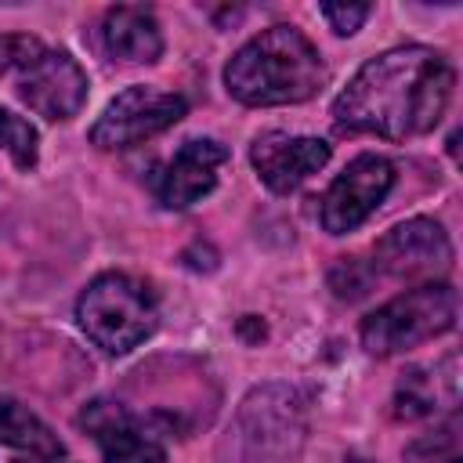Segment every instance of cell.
I'll return each instance as SVG.
<instances>
[{
	"mask_svg": "<svg viewBox=\"0 0 463 463\" xmlns=\"http://www.w3.org/2000/svg\"><path fill=\"white\" fill-rule=\"evenodd\" d=\"M459 293L449 282H423L362 322V344L369 354H398L423 340H434L456 326Z\"/></svg>",
	"mask_w": 463,
	"mask_h": 463,
	"instance_id": "obj_4",
	"label": "cell"
},
{
	"mask_svg": "<svg viewBox=\"0 0 463 463\" xmlns=\"http://www.w3.org/2000/svg\"><path fill=\"white\" fill-rule=\"evenodd\" d=\"M87 72L65 51H43L22 69V101L43 119H72L87 101Z\"/></svg>",
	"mask_w": 463,
	"mask_h": 463,
	"instance_id": "obj_8",
	"label": "cell"
},
{
	"mask_svg": "<svg viewBox=\"0 0 463 463\" xmlns=\"http://www.w3.org/2000/svg\"><path fill=\"white\" fill-rule=\"evenodd\" d=\"M228 159V148L213 137H192L184 141L174 159H166L156 177H152V192L166 210H184L192 203H199L213 184H217V166Z\"/></svg>",
	"mask_w": 463,
	"mask_h": 463,
	"instance_id": "obj_10",
	"label": "cell"
},
{
	"mask_svg": "<svg viewBox=\"0 0 463 463\" xmlns=\"http://www.w3.org/2000/svg\"><path fill=\"white\" fill-rule=\"evenodd\" d=\"M43 54V47H40V40H33V36H4L0 33V76L11 69V65H29L33 58H40Z\"/></svg>",
	"mask_w": 463,
	"mask_h": 463,
	"instance_id": "obj_18",
	"label": "cell"
},
{
	"mask_svg": "<svg viewBox=\"0 0 463 463\" xmlns=\"http://www.w3.org/2000/svg\"><path fill=\"white\" fill-rule=\"evenodd\" d=\"M80 427H87L101 449L105 463H163V441L159 434L130 416L119 402L98 398L80 412Z\"/></svg>",
	"mask_w": 463,
	"mask_h": 463,
	"instance_id": "obj_9",
	"label": "cell"
},
{
	"mask_svg": "<svg viewBox=\"0 0 463 463\" xmlns=\"http://www.w3.org/2000/svg\"><path fill=\"white\" fill-rule=\"evenodd\" d=\"M373 257H376L380 271L398 275V279H416V275L445 271L452 260V246H449V235L441 232L438 221L412 217V221L391 228L376 242Z\"/></svg>",
	"mask_w": 463,
	"mask_h": 463,
	"instance_id": "obj_11",
	"label": "cell"
},
{
	"mask_svg": "<svg viewBox=\"0 0 463 463\" xmlns=\"http://www.w3.org/2000/svg\"><path fill=\"white\" fill-rule=\"evenodd\" d=\"M430 463H434V459H430ZM438 463H459V459H456V456H445V459H438Z\"/></svg>",
	"mask_w": 463,
	"mask_h": 463,
	"instance_id": "obj_19",
	"label": "cell"
},
{
	"mask_svg": "<svg viewBox=\"0 0 463 463\" xmlns=\"http://www.w3.org/2000/svg\"><path fill=\"white\" fill-rule=\"evenodd\" d=\"M76 318L83 326V333L109 354H127L134 351L145 336H152L156 329V297L152 289L123 271H109L98 275L80 304H76Z\"/></svg>",
	"mask_w": 463,
	"mask_h": 463,
	"instance_id": "obj_3",
	"label": "cell"
},
{
	"mask_svg": "<svg viewBox=\"0 0 463 463\" xmlns=\"http://www.w3.org/2000/svg\"><path fill=\"white\" fill-rule=\"evenodd\" d=\"M250 163L271 192H293L329 163V145L322 137H293L271 130L250 145Z\"/></svg>",
	"mask_w": 463,
	"mask_h": 463,
	"instance_id": "obj_12",
	"label": "cell"
},
{
	"mask_svg": "<svg viewBox=\"0 0 463 463\" xmlns=\"http://www.w3.org/2000/svg\"><path fill=\"white\" fill-rule=\"evenodd\" d=\"M369 4H322V18L329 22V29L333 33H340V36H351V33H358V25L369 18Z\"/></svg>",
	"mask_w": 463,
	"mask_h": 463,
	"instance_id": "obj_17",
	"label": "cell"
},
{
	"mask_svg": "<svg viewBox=\"0 0 463 463\" xmlns=\"http://www.w3.org/2000/svg\"><path fill=\"white\" fill-rule=\"evenodd\" d=\"M394 166L383 156H358L322 195V224L333 235L358 228L391 192Z\"/></svg>",
	"mask_w": 463,
	"mask_h": 463,
	"instance_id": "obj_7",
	"label": "cell"
},
{
	"mask_svg": "<svg viewBox=\"0 0 463 463\" xmlns=\"http://www.w3.org/2000/svg\"><path fill=\"white\" fill-rule=\"evenodd\" d=\"M441 402L456 405V358H445L441 369H409L394 391V412L405 420L427 416Z\"/></svg>",
	"mask_w": 463,
	"mask_h": 463,
	"instance_id": "obj_14",
	"label": "cell"
},
{
	"mask_svg": "<svg viewBox=\"0 0 463 463\" xmlns=\"http://www.w3.org/2000/svg\"><path fill=\"white\" fill-rule=\"evenodd\" d=\"M304 430H307L304 398L286 383H268L242 402L232 427V441L246 459L271 463L293 456L304 441Z\"/></svg>",
	"mask_w": 463,
	"mask_h": 463,
	"instance_id": "obj_5",
	"label": "cell"
},
{
	"mask_svg": "<svg viewBox=\"0 0 463 463\" xmlns=\"http://www.w3.org/2000/svg\"><path fill=\"white\" fill-rule=\"evenodd\" d=\"M0 441L4 445H14L22 452L43 456V459H58L61 456L58 434L36 412H29L25 405H18L11 398H0Z\"/></svg>",
	"mask_w": 463,
	"mask_h": 463,
	"instance_id": "obj_15",
	"label": "cell"
},
{
	"mask_svg": "<svg viewBox=\"0 0 463 463\" xmlns=\"http://www.w3.org/2000/svg\"><path fill=\"white\" fill-rule=\"evenodd\" d=\"M224 83L242 105H293L326 83V65L300 29L271 25L235 51Z\"/></svg>",
	"mask_w": 463,
	"mask_h": 463,
	"instance_id": "obj_2",
	"label": "cell"
},
{
	"mask_svg": "<svg viewBox=\"0 0 463 463\" xmlns=\"http://www.w3.org/2000/svg\"><path fill=\"white\" fill-rule=\"evenodd\" d=\"M184 98L159 90V87H127L116 94L98 123L90 127V141L98 148H130L166 127H174L184 116Z\"/></svg>",
	"mask_w": 463,
	"mask_h": 463,
	"instance_id": "obj_6",
	"label": "cell"
},
{
	"mask_svg": "<svg viewBox=\"0 0 463 463\" xmlns=\"http://www.w3.org/2000/svg\"><path fill=\"white\" fill-rule=\"evenodd\" d=\"M0 148H7L11 159L29 170L36 163V130L22 116L0 109Z\"/></svg>",
	"mask_w": 463,
	"mask_h": 463,
	"instance_id": "obj_16",
	"label": "cell"
},
{
	"mask_svg": "<svg viewBox=\"0 0 463 463\" xmlns=\"http://www.w3.org/2000/svg\"><path fill=\"white\" fill-rule=\"evenodd\" d=\"M452 98V65L420 43L369 58L333 101V119L351 134L402 141L430 130Z\"/></svg>",
	"mask_w": 463,
	"mask_h": 463,
	"instance_id": "obj_1",
	"label": "cell"
},
{
	"mask_svg": "<svg viewBox=\"0 0 463 463\" xmlns=\"http://www.w3.org/2000/svg\"><path fill=\"white\" fill-rule=\"evenodd\" d=\"M101 40L112 58L130 61V65H145L163 54V33H159L152 11L134 7V4H119L105 14Z\"/></svg>",
	"mask_w": 463,
	"mask_h": 463,
	"instance_id": "obj_13",
	"label": "cell"
}]
</instances>
